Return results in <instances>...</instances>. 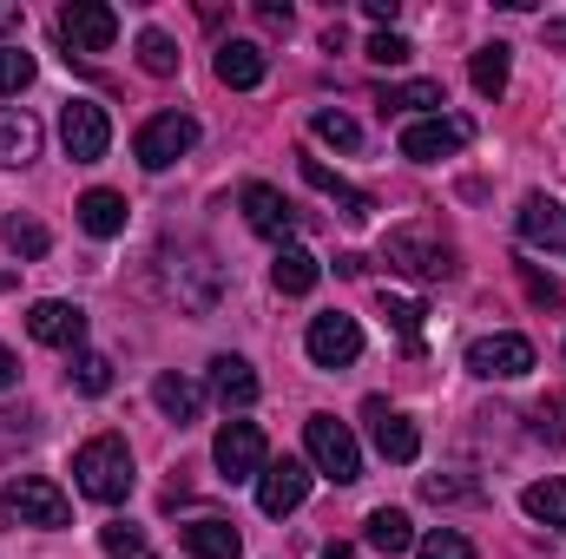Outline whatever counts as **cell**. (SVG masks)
Wrapping results in <instances>:
<instances>
[{"instance_id": "1", "label": "cell", "mask_w": 566, "mask_h": 559, "mask_svg": "<svg viewBox=\"0 0 566 559\" xmlns=\"http://www.w3.org/2000/svg\"><path fill=\"white\" fill-rule=\"evenodd\" d=\"M133 447L119 441V434H93L80 454H73V487L86 494V500H99V507H119L126 494H133Z\"/></svg>"}, {"instance_id": "2", "label": "cell", "mask_w": 566, "mask_h": 559, "mask_svg": "<svg viewBox=\"0 0 566 559\" xmlns=\"http://www.w3.org/2000/svg\"><path fill=\"white\" fill-rule=\"evenodd\" d=\"M0 520H7V527H40V534H53V527L73 520V500H66L60 481H46V474H13V481L0 487Z\"/></svg>"}, {"instance_id": "3", "label": "cell", "mask_w": 566, "mask_h": 559, "mask_svg": "<svg viewBox=\"0 0 566 559\" xmlns=\"http://www.w3.org/2000/svg\"><path fill=\"white\" fill-rule=\"evenodd\" d=\"M303 447H310V467H316L323 481H336V487L363 481V447H356L349 421H336V415H310V421H303Z\"/></svg>"}, {"instance_id": "4", "label": "cell", "mask_w": 566, "mask_h": 559, "mask_svg": "<svg viewBox=\"0 0 566 559\" xmlns=\"http://www.w3.org/2000/svg\"><path fill=\"white\" fill-rule=\"evenodd\" d=\"M382 257L396 264V271H409V277H422V283H441V277H454V251L428 231V224H396L389 238H382Z\"/></svg>"}, {"instance_id": "5", "label": "cell", "mask_w": 566, "mask_h": 559, "mask_svg": "<svg viewBox=\"0 0 566 559\" xmlns=\"http://www.w3.org/2000/svg\"><path fill=\"white\" fill-rule=\"evenodd\" d=\"M165 277H171V296H178L191 316H211L218 296H224V271H218V257L198 251V244H185V251L165 264Z\"/></svg>"}, {"instance_id": "6", "label": "cell", "mask_w": 566, "mask_h": 559, "mask_svg": "<svg viewBox=\"0 0 566 559\" xmlns=\"http://www.w3.org/2000/svg\"><path fill=\"white\" fill-rule=\"evenodd\" d=\"M191 145H198V119L191 113H151L133 133V158H139L145 171H171Z\"/></svg>"}, {"instance_id": "7", "label": "cell", "mask_w": 566, "mask_h": 559, "mask_svg": "<svg viewBox=\"0 0 566 559\" xmlns=\"http://www.w3.org/2000/svg\"><path fill=\"white\" fill-rule=\"evenodd\" d=\"M53 27H60L66 60H73V53H106V46L119 40V13H113L106 0H66Z\"/></svg>"}, {"instance_id": "8", "label": "cell", "mask_w": 566, "mask_h": 559, "mask_svg": "<svg viewBox=\"0 0 566 559\" xmlns=\"http://www.w3.org/2000/svg\"><path fill=\"white\" fill-rule=\"evenodd\" d=\"M211 461H218V474H224L231 487H238V481H258V474L271 467L264 428H258V421H224L218 441H211Z\"/></svg>"}, {"instance_id": "9", "label": "cell", "mask_w": 566, "mask_h": 559, "mask_svg": "<svg viewBox=\"0 0 566 559\" xmlns=\"http://www.w3.org/2000/svg\"><path fill=\"white\" fill-rule=\"evenodd\" d=\"M303 349H310V362H316V369H349V362L363 356V323H356V316H343V309H323V316H310Z\"/></svg>"}, {"instance_id": "10", "label": "cell", "mask_w": 566, "mask_h": 559, "mask_svg": "<svg viewBox=\"0 0 566 559\" xmlns=\"http://www.w3.org/2000/svg\"><path fill=\"white\" fill-rule=\"evenodd\" d=\"M60 145H66L73 165H99L106 145H113V119H106V106H93V99H66V106H60Z\"/></svg>"}, {"instance_id": "11", "label": "cell", "mask_w": 566, "mask_h": 559, "mask_svg": "<svg viewBox=\"0 0 566 559\" xmlns=\"http://www.w3.org/2000/svg\"><path fill=\"white\" fill-rule=\"evenodd\" d=\"M527 369H534V342L514 336V329L468 342V376H481V382H521Z\"/></svg>"}, {"instance_id": "12", "label": "cell", "mask_w": 566, "mask_h": 559, "mask_svg": "<svg viewBox=\"0 0 566 559\" xmlns=\"http://www.w3.org/2000/svg\"><path fill=\"white\" fill-rule=\"evenodd\" d=\"M27 336L33 342H46V349H86V309L80 303H66V296H46V303H33L27 309Z\"/></svg>"}, {"instance_id": "13", "label": "cell", "mask_w": 566, "mask_h": 559, "mask_svg": "<svg viewBox=\"0 0 566 559\" xmlns=\"http://www.w3.org/2000/svg\"><path fill=\"white\" fill-rule=\"evenodd\" d=\"M238 204H244V218H251V231L258 238H271V244H283V238H296V224H303V211L283 198L277 184H264V178H251L244 191H238Z\"/></svg>"}, {"instance_id": "14", "label": "cell", "mask_w": 566, "mask_h": 559, "mask_svg": "<svg viewBox=\"0 0 566 559\" xmlns=\"http://www.w3.org/2000/svg\"><path fill=\"white\" fill-rule=\"evenodd\" d=\"M461 145H468V119L428 113V119H409V126H402V158H416V165H441V158H454Z\"/></svg>"}, {"instance_id": "15", "label": "cell", "mask_w": 566, "mask_h": 559, "mask_svg": "<svg viewBox=\"0 0 566 559\" xmlns=\"http://www.w3.org/2000/svg\"><path fill=\"white\" fill-rule=\"evenodd\" d=\"M363 415H369V434H376V454H382V461L409 467V461L422 454V434H416V421L396 415V409H389L382 395H369V402H363Z\"/></svg>"}, {"instance_id": "16", "label": "cell", "mask_w": 566, "mask_h": 559, "mask_svg": "<svg viewBox=\"0 0 566 559\" xmlns=\"http://www.w3.org/2000/svg\"><path fill=\"white\" fill-rule=\"evenodd\" d=\"M303 500H310V467H303V461H290V454H283V461H271V467L258 474V507H264L271 520L296 514Z\"/></svg>"}, {"instance_id": "17", "label": "cell", "mask_w": 566, "mask_h": 559, "mask_svg": "<svg viewBox=\"0 0 566 559\" xmlns=\"http://www.w3.org/2000/svg\"><path fill=\"white\" fill-rule=\"evenodd\" d=\"M514 231H521V244L527 251H547V257H566V204H554V198H527L521 204V218H514Z\"/></svg>"}, {"instance_id": "18", "label": "cell", "mask_w": 566, "mask_h": 559, "mask_svg": "<svg viewBox=\"0 0 566 559\" xmlns=\"http://www.w3.org/2000/svg\"><path fill=\"white\" fill-rule=\"evenodd\" d=\"M303 184H310V191H323V198H329V204H336V211H343L349 224H369V211H376V198H369L363 184L336 178V171H329L323 158H303Z\"/></svg>"}, {"instance_id": "19", "label": "cell", "mask_w": 566, "mask_h": 559, "mask_svg": "<svg viewBox=\"0 0 566 559\" xmlns=\"http://www.w3.org/2000/svg\"><path fill=\"white\" fill-rule=\"evenodd\" d=\"M211 66H218V80H224L231 93H251V86H264V73H271V60H264L258 40H224Z\"/></svg>"}, {"instance_id": "20", "label": "cell", "mask_w": 566, "mask_h": 559, "mask_svg": "<svg viewBox=\"0 0 566 559\" xmlns=\"http://www.w3.org/2000/svg\"><path fill=\"white\" fill-rule=\"evenodd\" d=\"M185 553L191 559H244V534L231 520H218V514H198L185 527Z\"/></svg>"}, {"instance_id": "21", "label": "cell", "mask_w": 566, "mask_h": 559, "mask_svg": "<svg viewBox=\"0 0 566 559\" xmlns=\"http://www.w3.org/2000/svg\"><path fill=\"white\" fill-rule=\"evenodd\" d=\"M151 402L165 409V421H178V428H191V421L205 415V389H198L191 376H178V369L151 376Z\"/></svg>"}, {"instance_id": "22", "label": "cell", "mask_w": 566, "mask_h": 559, "mask_svg": "<svg viewBox=\"0 0 566 559\" xmlns=\"http://www.w3.org/2000/svg\"><path fill=\"white\" fill-rule=\"evenodd\" d=\"M211 395H218L224 409H251V402H258V369H251L244 356H218V362H211Z\"/></svg>"}, {"instance_id": "23", "label": "cell", "mask_w": 566, "mask_h": 559, "mask_svg": "<svg viewBox=\"0 0 566 559\" xmlns=\"http://www.w3.org/2000/svg\"><path fill=\"white\" fill-rule=\"evenodd\" d=\"M40 158V119L27 106H0V165H27Z\"/></svg>"}, {"instance_id": "24", "label": "cell", "mask_w": 566, "mask_h": 559, "mask_svg": "<svg viewBox=\"0 0 566 559\" xmlns=\"http://www.w3.org/2000/svg\"><path fill=\"white\" fill-rule=\"evenodd\" d=\"M73 218H80L86 238H119V231H126V198H119V191H86V198L73 204Z\"/></svg>"}, {"instance_id": "25", "label": "cell", "mask_w": 566, "mask_h": 559, "mask_svg": "<svg viewBox=\"0 0 566 559\" xmlns=\"http://www.w3.org/2000/svg\"><path fill=\"white\" fill-rule=\"evenodd\" d=\"M363 540H369V547H376V553H409V547H416V527H409V514H402V507H376V514H369V520H363Z\"/></svg>"}, {"instance_id": "26", "label": "cell", "mask_w": 566, "mask_h": 559, "mask_svg": "<svg viewBox=\"0 0 566 559\" xmlns=\"http://www.w3.org/2000/svg\"><path fill=\"white\" fill-rule=\"evenodd\" d=\"M271 283H277L283 296H310L316 283H323V264L310 257V251H296V244H283L277 264H271Z\"/></svg>"}, {"instance_id": "27", "label": "cell", "mask_w": 566, "mask_h": 559, "mask_svg": "<svg viewBox=\"0 0 566 559\" xmlns=\"http://www.w3.org/2000/svg\"><path fill=\"white\" fill-rule=\"evenodd\" d=\"M507 66H514V53H507L501 40H494V46H481V53L468 60V80H474V93H481V99H501V93H507Z\"/></svg>"}, {"instance_id": "28", "label": "cell", "mask_w": 566, "mask_h": 559, "mask_svg": "<svg viewBox=\"0 0 566 559\" xmlns=\"http://www.w3.org/2000/svg\"><path fill=\"white\" fill-rule=\"evenodd\" d=\"M521 507H527V520H541V527H554V534H566V481H534L527 494H521Z\"/></svg>"}, {"instance_id": "29", "label": "cell", "mask_w": 566, "mask_h": 559, "mask_svg": "<svg viewBox=\"0 0 566 559\" xmlns=\"http://www.w3.org/2000/svg\"><path fill=\"white\" fill-rule=\"evenodd\" d=\"M382 113H441L448 99H441V80H409V86H382V99H376Z\"/></svg>"}, {"instance_id": "30", "label": "cell", "mask_w": 566, "mask_h": 559, "mask_svg": "<svg viewBox=\"0 0 566 559\" xmlns=\"http://www.w3.org/2000/svg\"><path fill=\"white\" fill-rule=\"evenodd\" d=\"M0 238H7V251H13L20 264H33V257H46V251H53V231H46L40 218H7V224H0Z\"/></svg>"}, {"instance_id": "31", "label": "cell", "mask_w": 566, "mask_h": 559, "mask_svg": "<svg viewBox=\"0 0 566 559\" xmlns=\"http://www.w3.org/2000/svg\"><path fill=\"white\" fill-rule=\"evenodd\" d=\"M310 133L323 145H336V151H363V126H356L349 113H336V106H316V113H310Z\"/></svg>"}, {"instance_id": "32", "label": "cell", "mask_w": 566, "mask_h": 559, "mask_svg": "<svg viewBox=\"0 0 566 559\" xmlns=\"http://www.w3.org/2000/svg\"><path fill=\"white\" fill-rule=\"evenodd\" d=\"M66 382H73L80 395H106V389H113V356L80 349V356H73V369H66Z\"/></svg>"}, {"instance_id": "33", "label": "cell", "mask_w": 566, "mask_h": 559, "mask_svg": "<svg viewBox=\"0 0 566 559\" xmlns=\"http://www.w3.org/2000/svg\"><path fill=\"white\" fill-rule=\"evenodd\" d=\"M382 316H389V329H396L409 349H422V316L428 309L416 303V296H389V289H382Z\"/></svg>"}, {"instance_id": "34", "label": "cell", "mask_w": 566, "mask_h": 559, "mask_svg": "<svg viewBox=\"0 0 566 559\" xmlns=\"http://www.w3.org/2000/svg\"><path fill=\"white\" fill-rule=\"evenodd\" d=\"M139 66L151 73V80H171V73H178V46H171V33L145 27L139 33Z\"/></svg>"}, {"instance_id": "35", "label": "cell", "mask_w": 566, "mask_h": 559, "mask_svg": "<svg viewBox=\"0 0 566 559\" xmlns=\"http://www.w3.org/2000/svg\"><path fill=\"white\" fill-rule=\"evenodd\" d=\"M99 547H106V559H158L151 553V540H145L139 527H126V520L99 527Z\"/></svg>"}, {"instance_id": "36", "label": "cell", "mask_w": 566, "mask_h": 559, "mask_svg": "<svg viewBox=\"0 0 566 559\" xmlns=\"http://www.w3.org/2000/svg\"><path fill=\"white\" fill-rule=\"evenodd\" d=\"M33 73H40V66H33V53H27V46H0V93H27V86H33Z\"/></svg>"}, {"instance_id": "37", "label": "cell", "mask_w": 566, "mask_h": 559, "mask_svg": "<svg viewBox=\"0 0 566 559\" xmlns=\"http://www.w3.org/2000/svg\"><path fill=\"white\" fill-rule=\"evenodd\" d=\"M416 553H422V559H474V547H468V534H454V527H434L428 540H416Z\"/></svg>"}, {"instance_id": "38", "label": "cell", "mask_w": 566, "mask_h": 559, "mask_svg": "<svg viewBox=\"0 0 566 559\" xmlns=\"http://www.w3.org/2000/svg\"><path fill=\"white\" fill-rule=\"evenodd\" d=\"M363 53H369L376 66H409V60H416V46H409L402 33H369V46H363Z\"/></svg>"}, {"instance_id": "39", "label": "cell", "mask_w": 566, "mask_h": 559, "mask_svg": "<svg viewBox=\"0 0 566 559\" xmlns=\"http://www.w3.org/2000/svg\"><path fill=\"white\" fill-rule=\"evenodd\" d=\"M521 277H527V296H534V303H547V309H560V303H566L560 277H541L534 264H521Z\"/></svg>"}, {"instance_id": "40", "label": "cell", "mask_w": 566, "mask_h": 559, "mask_svg": "<svg viewBox=\"0 0 566 559\" xmlns=\"http://www.w3.org/2000/svg\"><path fill=\"white\" fill-rule=\"evenodd\" d=\"M422 494H428V500H474V487H468V481H441V474H428Z\"/></svg>"}, {"instance_id": "41", "label": "cell", "mask_w": 566, "mask_h": 559, "mask_svg": "<svg viewBox=\"0 0 566 559\" xmlns=\"http://www.w3.org/2000/svg\"><path fill=\"white\" fill-rule=\"evenodd\" d=\"M258 20H264L271 33H290V20H296V13H290L283 0H258Z\"/></svg>"}, {"instance_id": "42", "label": "cell", "mask_w": 566, "mask_h": 559, "mask_svg": "<svg viewBox=\"0 0 566 559\" xmlns=\"http://www.w3.org/2000/svg\"><path fill=\"white\" fill-rule=\"evenodd\" d=\"M13 434H20V441H33V421H27V415H0V441H13Z\"/></svg>"}, {"instance_id": "43", "label": "cell", "mask_w": 566, "mask_h": 559, "mask_svg": "<svg viewBox=\"0 0 566 559\" xmlns=\"http://www.w3.org/2000/svg\"><path fill=\"white\" fill-rule=\"evenodd\" d=\"M13 382H20V362H13V349L0 342V389H13Z\"/></svg>"}, {"instance_id": "44", "label": "cell", "mask_w": 566, "mask_h": 559, "mask_svg": "<svg viewBox=\"0 0 566 559\" xmlns=\"http://www.w3.org/2000/svg\"><path fill=\"white\" fill-rule=\"evenodd\" d=\"M20 20H27V13H20V7H13V0H0V33H13V27H20Z\"/></svg>"}, {"instance_id": "45", "label": "cell", "mask_w": 566, "mask_h": 559, "mask_svg": "<svg viewBox=\"0 0 566 559\" xmlns=\"http://www.w3.org/2000/svg\"><path fill=\"white\" fill-rule=\"evenodd\" d=\"M323 559H349V547H329V553H323Z\"/></svg>"}]
</instances>
